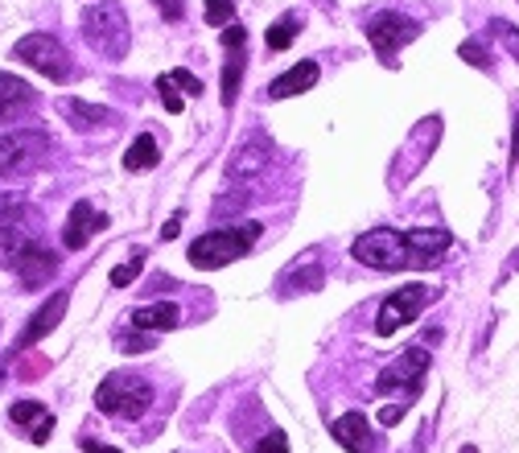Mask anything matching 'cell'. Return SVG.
Segmentation results:
<instances>
[{
  "instance_id": "6da1fadb",
  "label": "cell",
  "mask_w": 519,
  "mask_h": 453,
  "mask_svg": "<svg viewBox=\"0 0 519 453\" xmlns=\"http://www.w3.org/2000/svg\"><path fill=\"white\" fill-rule=\"evenodd\" d=\"M260 222H235V227H215V231L198 235L190 243V264L202 268V272H215V268H227L235 260H243L260 240Z\"/></svg>"
},
{
  "instance_id": "7a4b0ae2",
  "label": "cell",
  "mask_w": 519,
  "mask_h": 453,
  "mask_svg": "<svg viewBox=\"0 0 519 453\" xmlns=\"http://www.w3.org/2000/svg\"><path fill=\"white\" fill-rule=\"evenodd\" d=\"M149 404H152L149 379H141V375H132V371H112L95 391V409L108 412V417H120V420L144 417Z\"/></svg>"
},
{
  "instance_id": "3957f363",
  "label": "cell",
  "mask_w": 519,
  "mask_h": 453,
  "mask_svg": "<svg viewBox=\"0 0 519 453\" xmlns=\"http://www.w3.org/2000/svg\"><path fill=\"white\" fill-rule=\"evenodd\" d=\"M350 256H355L358 264L376 268V272H400V268H416V260H412V248H408V240H404V231H392V227H376V231L358 235L355 248H350Z\"/></svg>"
},
{
  "instance_id": "277c9868",
  "label": "cell",
  "mask_w": 519,
  "mask_h": 453,
  "mask_svg": "<svg viewBox=\"0 0 519 453\" xmlns=\"http://www.w3.org/2000/svg\"><path fill=\"white\" fill-rule=\"evenodd\" d=\"M83 34H87V42L95 45L99 54H108L116 63L128 54V21H124V9H120L116 0L87 5V9H83Z\"/></svg>"
},
{
  "instance_id": "5b68a950",
  "label": "cell",
  "mask_w": 519,
  "mask_h": 453,
  "mask_svg": "<svg viewBox=\"0 0 519 453\" xmlns=\"http://www.w3.org/2000/svg\"><path fill=\"white\" fill-rule=\"evenodd\" d=\"M37 211L25 202H13L0 211V268H13L21 256H25L29 248L37 243Z\"/></svg>"
},
{
  "instance_id": "8992f818",
  "label": "cell",
  "mask_w": 519,
  "mask_h": 453,
  "mask_svg": "<svg viewBox=\"0 0 519 453\" xmlns=\"http://www.w3.org/2000/svg\"><path fill=\"white\" fill-rule=\"evenodd\" d=\"M50 153L42 128H13L0 136V178H21L29 169H37Z\"/></svg>"
},
{
  "instance_id": "52a82bcc",
  "label": "cell",
  "mask_w": 519,
  "mask_h": 453,
  "mask_svg": "<svg viewBox=\"0 0 519 453\" xmlns=\"http://www.w3.org/2000/svg\"><path fill=\"white\" fill-rule=\"evenodd\" d=\"M13 58H21L25 66H34L37 74H45V79H71V54H66V45L58 42L54 34H29L21 37L17 45H13Z\"/></svg>"
},
{
  "instance_id": "ba28073f",
  "label": "cell",
  "mask_w": 519,
  "mask_h": 453,
  "mask_svg": "<svg viewBox=\"0 0 519 453\" xmlns=\"http://www.w3.org/2000/svg\"><path fill=\"white\" fill-rule=\"evenodd\" d=\"M429 301H433V289H425V285H404V289H396V293L387 297L384 305H379L376 334H379V338H392L396 330L412 326V321L421 318V310H425Z\"/></svg>"
},
{
  "instance_id": "9c48e42d",
  "label": "cell",
  "mask_w": 519,
  "mask_h": 453,
  "mask_svg": "<svg viewBox=\"0 0 519 453\" xmlns=\"http://www.w3.org/2000/svg\"><path fill=\"white\" fill-rule=\"evenodd\" d=\"M429 363H433V355H429L425 347L400 350V355H396L392 363L379 371L376 388L384 391V396H392V391H404V396H412V391L421 388V379H425V371H429Z\"/></svg>"
},
{
  "instance_id": "30bf717a",
  "label": "cell",
  "mask_w": 519,
  "mask_h": 453,
  "mask_svg": "<svg viewBox=\"0 0 519 453\" xmlns=\"http://www.w3.org/2000/svg\"><path fill=\"white\" fill-rule=\"evenodd\" d=\"M416 34H421V25L412 17H404V13H379L367 25V42L376 45L379 58H396V50L416 42Z\"/></svg>"
},
{
  "instance_id": "8fae6325",
  "label": "cell",
  "mask_w": 519,
  "mask_h": 453,
  "mask_svg": "<svg viewBox=\"0 0 519 453\" xmlns=\"http://www.w3.org/2000/svg\"><path fill=\"white\" fill-rule=\"evenodd\" d=\"M108 227V214H99L95 206L87 202V198H79V202L71 206V214H66V227H63V243H66V251H79V248H87L91 240H95L99 231Z\"/></svg>"
},
{
  "instance_id": "7c38bea8",
  "label": "cell",
  "mask_w": 519,
  "mask_h": 453,
  "mask_svg": "<svg viewBox=\"0 0 519 453\" xmlns=\"http://www.w3.org/2000/svg\"><path fill=\"white\" fill-rule=\"evenodd\" d=\"M330 433L347 453H371L376 449V428H371V420L363 417V412H347V417H338L330 425Z\"/></svg>"
},
{
  "instance_id": "4fadbf2b",
  "label": "cell",
  "mask_w": 519,
  "mask_h": 453,
  "mask_svg": "<svg viewBox=\"0 0 519 453\" xmlns=\"http://www.w3.org/2000/svg\"><path fill=\"white\" fill-rule=\"evenodd\" d=\"M13 272H17V281L25 289H42V285H50V281H54V272H58V256L54 251H45V248H29L25 256L17 260V264H13Z\"/></svg>"
},
{
  "instance_id": "5bb4252c",
  "label": "cell",
  "mask_w": 519,
  "mask_h": 453,
  "mask_svg": "<svg viewBox=\"0 0 519 453\" xmlns=\"http://www.w3.org/2000/svg\"><path fill=\"white\" fill-rule=\"evenodd\" d=\"M63 313H66V293H54L50 301L42 305V310L34 313V318H29V326L21 330V338H17V347H13V350H29V347H37V342H42V338L50 334V330L58 326V321H63Z\"/></svg>"
},
{
  "instance_id": "9a60e30c",
  "label": "cell",
  "mask_w": 519,
  "mask_h": 453,
  "mask_svg": "<svg viewBox=\"0 0 519 453\" xmlns=\"http://www.w3.org/2000/svg\"><path fill=\"white\" fill-rule=\"evenodd\" d=\"M34 87L17 74H0V124H13L34 107Z\"/></svg>"
},
{
  "instance_id": "2e32d148",
  "label": "cell",
  "mask_w": 519,
  "mask_h": 453,
  "mask_svg": "<svg viewBox=\"0 0 519 453\" xmlns=\"http://www.w3.org/2000/svg\"><path fill=\"white\" fill-rule=\"evenodd\" d=\"M404 240H408L412 248V260H416V268H429L441 260V251L449 248V231H441V227H412V231H404Z\"/></svg>"
},
{
  "instance_id": "e0dca14e",
  "label": "cell",
  "mask_w": 519,
  "mask_h": 453,
  "mask_svg": "<svg viewBox=\"0 0 519 453\" xmlns=\"http://www.w3.org/2000/svg\"><path fill=\"white\" fill-rule=\"evenodd\" d=\"M9 420L25 428V433L34 437L37 445L50 441V433H54V412L45 409V404H37V400H17V404L9 409Z\"/></svg>"
},
{
  "instance_id": "ac0fdd59",
  "label": "cell",
  "mask_w": 519,
  "mask_h": 453,
  "mask_svg": "<svg viewBox=\"0 0 519 453\" xmlns=\"http://www.w3.org/2000/svg\"><path fill=\"white\" fill-rule=\"evenodd\" d=\"M318 63L314 58H305V63H297V66H289L285 74H277V79L269 83V99H293V95H305V91L318 83Z\"/></svg>"
},
{
  "instance_id": "d6986e66",
  "label": "cell",
  "mask_w": 519,
  "mask_h": 453,
  "mask_svg": "<svg viewBox=\"0 0 519 453\" xmlns=\"http://www.w3.org/2000/svg\"><path fill=\"white\" fill-rule=\"evenodd\" d=\"M181 321V310L173 301H157V305H144V310H132V330H173Z\"/></svg>"
},
{
  "instance_id": "ffe728a7",
  "label": "cell",
  "mask_w": 519,
  "mask_h": 453,
  "mask_svg": "<svg viewBox=\"0 0 519 453\" xmlns=\"http://www.w3.org/2000/svg\"><path fill=\"white\" fill-rule=\"evenodd\" d=\"M63 116L71 120L74 128H83V133H91V128H99V124H116V116H112L108 107L83 103V99H63Z\"/></svg>"
},
{
  "instance_id": "44dd1931",
  "label": "cell",
  "mask_w": 519,
  "mask_h": 453,
  "mask_svg": "<svg viewBox=\"0 0 519 453\" xmlns=\"http://www.w3.org/2000/svg\"><path fill=\"white\" fill-rule=\"evenodd\" d=\"M264 165H269V149L260 141H248L240 153L231 157V165H227V178H256V173H264Z\"/></svg>"
},
{
  "instance_id": "7402d4cb",
  "label": "cell",
  "mask_w": 519,
  "mask_h": 453,
  "mask_svg": "<svg viewBox=\"0 0 519 453\" xmlns=\"http://www.w3.org/2000/svg\"><path fill=\"white\" fill-rule=\"evenodd\" d=\"M162 161V153H157V141H152L149 133H141L132 144H128V153H124V169L128 173H144V169H152Z\"/></svg>"
},
{
  "instance_id": "603a6c76",
  "label": "cell",
  "mask_w": 519,
  "mask_h": 453,
  "mask_svg": "<svg viewBox=\"0 0 519 453\" xmlns=\"http://www.w3.org/2000/svg\"><path fill=\"white\" fill-rule=\"evenodd\" d=\"M297 34H301V17L297 13H280L269 29V50H289L297 42Z\"/></svg>"
},
{
  "instance_id": "cb8c5ba5",
  "label": "cell",
  "mask_w": 519,
  "mask_h": 453,
  "mask_svg": "<svg viewBox=\"0 0 519 453\" xmlns=\"http://www.w3.org/2000/svg\"><path fill=\"white\" fill-rule=\"evenodd\" d=\"M240 79H243V54H235L223 66V107H231L240 99Z\"/></svg>"
},
{
  "instance_id": "d4e9b609",
  "label": "cell",
  "mask_w": 519,
  "mask_h": 453,
  "mask_svg": "<svg viewBox=\"0 0 519 453\" xmlns=\"http://www.w3.org/2000/svg\"><path fill=\"white\" fill-rule=\"evenodd\" d=\"M285 281H293L297 293H318V289H322V268H318V260H305V272L293 268Z\"/></svg>"
},
{
  "instance_id": "484cf974",
  "label": "cell",
  "mask_w": 519,
  "mask_h": 453,
  "mask_svg": "<svg viewBox=\"0 0 519 453\" xmlns=\"http://www.w3.org/2000/svg\"><path fill=\"white\" fill-rule=\"evenodd\" d=\"M202 17H206V25H231V17H235V0H206Z\"/></svg>"
},
{
  "instance_id": "4316f807",
  "label": "cell",
  "mask_w": 519,
  "mask_h": 453,
  "mask_svg": "<svg viewBox=\"0 0 519 453\" xmlns=\"http://www.w3.org/2000/svg\"><path fill=\"white\" fill-rule=\"evenodd\" d=\"M491 29H495V37H499L503 45H507V54L519 63V29L511 25V21H491Z\"/></svg>"
},
{
  "instance_id": "83f0119b",
  "label": "cell",
  "mask_w": 519,
  "mask_h": 453,
  "mask_svg": "<svg viewBox=\"0 0 519 453\" xmlns=\"http://www.w3.org/2000/svg\"><path fill=\"white\" fill-rule=\"evenodd\" d=\"M141 268H144V256H136L132 264H120V268H112V276H108V281H112V285H116V289H124V285H132L136 276H141Z\"/></svg>"
},
{
  "instance_id": "f1b7e54d",
  "label": "cell",
  "mask_w": 519,
  "mask_h": 453,
  "mask_svg": "<svg viewBox=\"0 0 519 453\" xmlns=\"http://www.w3.org/2000/svg\"><path fill=\"white\" fill-rule=\"evenodd\" d=\"M157 91H162L165 112H170V116H178V112H181V95H178V87L170 83V74H162V79H157Z\"/></svg>"
},
{
  "instance_id": "f546056e",
  "label": "cell",
  "mask_w": 519,
  "mask_h": 453,
  "mask_svg": "<svg viewBox=\"0 0 519 453\" xmlns=\"http://www.w3.org/2000/svg\"><path fill=\"white\" fill-rule=\"evenodd\" d=\"M457 54H462L470 66H478V71H486V66H491V58H486V50L478 42H462V50H457Z\"/></svg>"
},
{
  "instance_id": "4dcf8cb0",
  "label": "cell",
  "mask_w": 519,
  "mask_h": 453,
  "mask_svg": "<svg viewBox=\"0 0 519 453\" xmlns=\"http://www.w3.org/2000/svg\"><path fill=\"white\" fill-rule=\"evenodd\" d=\"M170 83L173 87H181V91H190V95H202V79L190 74V71H170Z\"/></svg>"
},
{
  "instance_id": "1f68e13d",
  "label": "cell",
  "mask_w": 519,
  "mask_h": 453,
  "mask_svg": "<svg viewBox=\"0 0 519 453\" xmlns=\"http://www.w3.org/2000/svg\"><path fill=\"white\" fill-rule=\"evenodd\" d=\"M152 347V338L149 334H120V350L124 355H141V350Z\"/></svg>"
},
{
  "instance_id": "d6a6232c",
  "label": "cell",
  "mask_w": 519,
  "mask_h": 453,
  "mask_svg": "<svg viewBox=\"0 0 519 453\" xmlns=\"http://www.w3.org/2000/svg\"><path fill=\"white\" fill-rule=\"evenodd\" d=\"M256 453H289V437L280 433V428H272V433L256 445Z\"/></svg>"
},
{
  "instance_id": "836d02e7",
  "label": "cell",
  "mask_w": 519,
  "mask_h": 453,
  "mask_svg": "<svg viewBox=\"0 0 519 453\" xmlns=\"http://www.w3.org/2000/svg\"><path fill=\"white\" fill-rule=\"evenodd\" d=\"M243 37H248V34H243L240 25H227V29H223V45H227V50H240Z\"/></svg>"
},
{
  "instance_id": "e575fe53",
  "label": "cell",
  "mask_w": 519,
  "mask_h": 453,
  "mask_svg": "<svg viewBox=\"0 0 519 453\" xmlns=\"http://www.w3.org/2000/svg\"><path fill=\"white\" fill-rule=\"evenodd\" d=\"M178 231H181V211L162 227V240H178Z\"/></svg>"
},
{
  "instance_id": "d590c367",
  "label": "cell",
  "mask_w": 519,
  "mask_h": 453,
  "mask_svg": "<svg viewBox=\"0 0 519 453\" xmlns=\"http://www.w3.org/2000/svg\"><path fill=\"white\" fill-rule=\"evenodd\" d=\"M404 417V409H400V404H396V409H384V412H379V420H384V425H396V420H400Z\"/></svg>"
},
{
  "instance_id": "8d00e7d4",
  "label": "cell",
  "mask_w": 519,
  "mask_h": 453,
  "mask_svg": "<svg viewBox=\"0 0 519 453\" xmlns=\"http://www.w3.org/2000/svg\"><path fill=\"white\" fill-rule=\"evenodd\" d=\"M83 449H87V453H120V449H112V445H99V441H83Z\"/></svg>"
},
{
  "instance_id": "74e56055",
  "label": "cell",
  "mask_w": 519,
  "mask_h": 453,
  "mask_svg": "<svg viewBox=\"0 0 519 453\" xmlns=\"http://www.w3.org/2000/svg\"><path fill=\"white\" fill-rule=\"evenodd\" d=\"M511 161H519V116H515V136H511Z\"/></svg>"
},
{
  "instance_id": "f35d334b",
  "label": "cell",
  "mask_w": 519,
  "mask_h": 453,
  "mask_svg": "<svg viewBox=\"0 0 519 453\" xmlns=\"http://www.w3.org/2000/svg\"><path fill=\"white\" fill-rule=\"evenodd\" d=\"M462 453H478V449H475V445H465V449H462Z\"/></svg>"
},
{
  "instance_id": "ab89813d",
  "label": "cell",
  "mask_w": 519,
  "mask_h": 453,
  "mask_svg": "<svg viewBox=\"0 0 519 453\" xmlns=\"http://www.w3.org/2000/svg\"><path fill=\"white\" fill-rule=\"evenodd\" d=\"M157 5H165V0H157Z\"/></svg>"
}]
</instances>
